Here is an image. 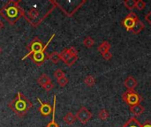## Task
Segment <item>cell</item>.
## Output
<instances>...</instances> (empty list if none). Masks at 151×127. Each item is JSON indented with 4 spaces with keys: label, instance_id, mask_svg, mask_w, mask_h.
<instances>
[{
    "label": "cell",
    "instance_id": "1",
    "mask_svg": "<svg viewBox=\"0 0 151 127\" xmlns=\"http://www.w3.org/2000/svg\"><path fill=\"white\" fill-rule=\"evenodd\" d=\"M19 1H9L0 10V14L5 19H7V21L11 25L15 24L21 18V16L24 15V11L22 8L19 5Z\"/></svg>",
    "mask_w": 151,
    "mask_h": 127
},
{
    "label": "cell",
    "instance_id": "2",
    "mask_svg": "<svg viewBox=\"0 0 151 127\" xmlns=\"http://www.w3.org/2000/svg\"><path fill=\"white\" fill-rule=\"evenodd\" d=\"M8 106L18 117L23 118L32 108V103L21 92H18L16 97L9 103Z\"/></svg>",
    "mask_w": 151,
    "mask_h": 127
},
{
    "label": "cell",
    "instance_id": "3",
    "mask_svg": "<svg viewBox=\"0 0 151 127\" xmlns=\"http://www.w3.org/2000/svg\"><path fill=\"white\" fill-rule=\"evenodd\" d=\"M60 60L65 63L67 66H72L79 58L78 50L74 47H70L68 49H65L59 53Z\"/></svg>",
    "mask_w": 151,
    "mask_h": 127
},
{
    "label": "cell",
    "instance_id": "4",
    "mask_svg": "<svg viewBox=\"0 0 151 127\" xmlns=\"http://www.w3.org/2000/svg\"><path fill=\"white\" fill-rule=\"evenodd\" d=\"M122 100L131 107L134 105L141 104L142 102V97L135 90H127L122 94Z\"/></svg>",
    "mask_w": 151,
    "mask_h": 127
},
{
    "label": "cell",
    "instance_id": "5",
    "mask_svg": "<svg viewBox=\"0 0 151 127\" xmlns=\"http://www.w3.org/2000/svg\"><path fill=\"white\" fill-rule=\"evenodd\" d=\"M54 35H55V34H53V35L51 36V38L49 40V42L46 43V45L43 47V49H42L41 51L36 52V53H35V54H33L32 56H30V57H29L32 59V61L35 64V65H36V66H38V67H39V66L42 65L44 64V62L49 58V55H50V54H48V53H47L46 49H47L48 45L50 44V42H51V40L53 39Z\"/></svg>",
    "mask_w": 151,
    "mask_h": 127
},
{
    "label": "cell",
    "instance_id": "6",
    "mask_svg": "<svg viewBox=\"0 0 151 127\" xmlns=\"http://www.w3.org/2000/svg\"><path fill=\"white\" fill-rule=\"evenodd\" d=\"M43 47H44V46H43L42 42L38 37H35V38L33 39V41L27 46V49L28 52H27V54L22 58V60H24L25 58H27V57L32 56L33 54H35V53H36V52L41 51V50L43 49Z\"/></svg>",
    "mask_w": 151,
    "mask_h": 127
},
{
    "label": "cell",
    "instance_id": "7",
    "mask_svg": "<svg viewBox=\"0 0 151 127\" xmlns=\"http://www.w3.org/2000/svg\"><path fill=\"white\" fill-rule=\"evenodd\" d=\"M138 19H139V18H138L137 14L134 11H130L125 17V19H123V20L121 21V25L126 28L127 31L131 32Z\"/></svg>",
    "mask_w": 151,
    "mask_h": 127
},
{
    "label": "cell",
    "instance_id": "8",
    "mask_svg": "<svg viewBox=\"0 0 151 127\" xmlns=\"http://www.w3.org/2000/svg\"><path fill=\"white\" fill-rule=\"evenodd\" d=\"M76 119L79 120L82 125H86L93 117V114L91 113L90 110H88L86 107L82 106L76 113L75 115Z\"/></svg>",
    "mask_w": 151,
    "mask_h": 127
},
{
    "label": "cell",
    "instance_id": "9",
    "mask_svg": "<svg viewBox=\"0 0 151 127\" xmlns=\"http://www.w3.org/2000/svg\"><path fill=\"white\" fill-rule=\"evenodd\" d=\"M38 102L40 103L41 106L39 108V111L41 113L42 116L43 117H48L50 115V113H52V110H53V107L50 106V103H42L39 98H37Z\"/></svg>",
    "mask_w": 151,
    "mask_h": 127
},
{
    "label": "cell",
    "instance_id": "10",
    "mask_svg": "<svg viewBox=\"0 0 151 127\" xmlns=\"http://www.w3.org/2000/svg\"><path fill=\"white\" fill-rule=\"evenodd\" d=\"M124 86L127 88V90H134L138 86V81L133 76L127 77L124 81Z\"/></svg>",
    "mask_w": 151,
    "mask_h": 127
},
{
    "label": "cell",
    "instance_id": "11",
    "mask_svg": "<svg viewBox=\"0 0 151 127\" xmlns=\"http://www.w3.org/2000/svg\"><path fill=\"white\" fill-rule=\"evenodd\" d=\"M130 111L131 113L135 117H139L141 116L144 111H145V108L141 105V104H137V105H134V106H131L130 107Z\"/></svg>",
    "mask_w": 151,
    "mask_h": 127
},
{
    "label": "cell",
    "instance_id": "12",
    "mask_svg": "<svg viewBox=\"0 0 151 127\" xmlns=\"http://www.w3.org/2000/svg\"><path fill=\"white\" fill-rule=\"evenodd\" d=\"M144 28H145L144 23H143L142 21H141V19H139L136 21V23H135V25H134V28L132 29L131 32H132L133 34H140Z\"/></svg>",
    "mask_w": 151,
    "mask_h": 127
},
{
    "label": "cell",
    "instance_id": "13",
    "mask_svg": "<svg viewBox=\"0 0 151 127\" xmlns=\"http://www.w3.org/2000/svg\"><path fill=\"white\" fill-rule=\"evenodd\" d=\"M51 82V79L46 74V73H42L38 79H37V83L41 86V87H44L45 85H47L48 83Z\"/></svg>",
    "mask_w": 151,
    "mask_h": 127
},
{
    "label": "cell",
    "instance_id": "14",
    "mask_svg": "<svg viewBox=\"0 0 151 127\" xmlns=\"http://www.w3.org/2000/svg\"><path fill=\"white\" fill-rule=\"evenodd\" d=\"M111 47V43H110L108 41H104V42H103L98 46L97 50H98L101 54H104V53H105V52L110 51Z\"/></svg>",
    "mask_w": 151,
    "mask_h": 127
},
{
    "label": "cell",
    "instance_id": "15",
    "mask_svg": "<svg viewBox=\"0 0 151 127\" xmlns=\"http://www.w3.org/2000/svg\"><path fill=\"white\" fill-rule=\"evenodd\" d=\"M122 127H142V125L138 121L136 118H131Z\"/></svg>",
    "mask_w": 151,
    "mask_h": 127
},
{
    "label": "cell",
    "instance_id": "16",
    "mask_svg": "<svg viewBox=\"0 0 151 127\" xmlns=\"http://www.w3.org/2000/svg\"><path fill=\"white\" fill-rule=\"evenodd\" d=\"M64 121H65L67 125L71 126V125H73V124L75 123V121H76V117H75L72 112H67V113L65 114V116L64 117Z\"/></svg>",
    "mask_w": 151,
    "mask_h": 127
},
{
    "label": "cell",
    "instance_id": "17",
    "mask_svg": "<svg viewBox=\"0 0 151 127\" xmlns=\"http://www.w3.org/2000/svg\"><path fill=\"white\" fill-rule=\"evenodd\" d=\"M56 95H54V104H53V110H52V120L47 125V127H59L58 124L55 122V106H56Z\"/></svg>",
    "mask_w": 151,
    "mask_h": 127
},
{
    "label": "cell",
    "instance_id": "18",
    "mask_svg": "<svg viewBox=\"0 0 151 127\" xmlns=\"http://www.w3.org/2000/svg\"><path fill=\"white\" fill-rule=\"evenodd\" d=\"M84 83L86 84L87 87L88 88H92L95 86L96 84V79L93 75H88L85 79H84Z\"/></svg>",
    "mask_w": 151,
    "mask_h": 127
},
{
    "label": "cell",
    "instance_id": "19",
    "mask_svg": "<svg viewBox=\"0 0 151 127\" xmlns=\"http://www.w3.org/2000/svg\"><path fill=\"white\" fill-rule=\"evenodd\" d=\"M135 4H136L135 0H126V1H124V6L131 11H133V10L135 9Z\"/></svg>",
    "mask_w": 151,
    "mask_h": 127
},
{
    "label": "cell",
    "instance_id": "20",
    "mask_svg": "<svg viewBox=\"0 0 151 127\" xmlns=\"http://www.w3.org/2000/svg\"><path fill=\"white\" fill-rule=\"evenodd\" d=\"M95 44V41L92 37L90 36H87L84 38L83 40V45L86 47V48H92Z\"/></svg>",
    "mask_w": 151,
    "mask_h": 127
},
{
    "label": "cell",
    "instance_id": "21",
    "mask_svg": "<svg viewBox=\"0 0 151 127\" xmlns=\"http://www.w3.org/2000/svg\"><path fill=\"white\" fill-rule=\"evenodd\" d=\"M48 59H50V61H51L53 64H58V61L60 60L59 53H58V52H57V51L52 52L51 54H50V55H49V58H48Z\"/></svg>",
    "mask_w": 151,
    "mask_h": 127
},
{
    "label": "cell",
    "instance_id": "22",
    "mask_svg": "<svg viewBox=\"0 0 151 127\" xmlns=\"http://www.w3.org/2000/svg\"><path fill=\"white\" fill-rule=\"evenodd\" d=\"M109 117H110V113H109L106 110H104V109L101 110L98 112V118H99V119H101V120H103V121L107 120Z\"/></svg>",
    "mask_w": 151,
    "mask_h": 127
},
{
    "label": "cell",
    "instance_id": "23",
    "mask_svg": "<svg viewBox=\"0 0 151 127\" xmlns=\"http://www.w3.org/2000/svg\"><path fill=\"white\" fill-rule=\"evenodd\" d=\"M53 75H54V77L57 79V80H58L59 79L65 77V72L62 71L61 69H58V70H56V71L54 72Z\"/></svg>",
    "mask_w": 151,
    "mask_h": 127
},
{
    "label": "cell",
    "instance_id": "24",
    "mask_svg": "<svg viewBox=\"0 0 151 127\" xmlns=\"http://www.w3.org/2000/svg\"><path fill=\"white\" fill-rule=\"evenodd\" d=\"M146 2H144L143 0H138L136 1V4H135V9H137L138 11H142L146 7Z\"/></svg>",
    "mask_w": 151,
    "mask_h": 127
},
{
    "label": "cell",
    "instance_id": "25",
    "mask_svg": "<svg viewBox=\"0 0 151 127\" xmlns=\"http://www.w3.org/2000/svg\"><path fill=\"white\" fill-rule=\"evenodd\" d=\"M28 15L31 19H35L39 16V11L35 8H31L30 11H28Z\"/></svg>",
    "mask_w": 151,
    "mask_h": 127
},
{
    "label": "cell",
    "instance_id": "26",
    "mask_svg": "<svg viewBox=\"0 0 151 127\" xmlns=\"http://www.w3.org/2000/svg\"><path fill=\"white\" fill-rule=\"evenodd\" d=\"M58 85H59L61 88H64L65 86L67 85V83H68V79L65 76V77L59 79V80H58Z\"/></svg>",
    "mask_w": 151,
    "mask_h": 127
},
{
    "label": "cell",
    "instance_id": "27",
    "mask_svg": "<svg viewBox=\"0 0 151 127\" xmlns=\"http://www.w3.org/2000/svg\"><path fill=\"white\" fill-rule=\"evenodd\" d=\"M102 57H104V59H105V60L109 61V60H111V57H112V54H111L110 51H108V52H105V53L102 54Z\"/></svg>",
    "mask_w": 151,
    "mask_h": 127
},
{
    "label": "cell",
    "instance_id": "28",
    "mask_svg": "<svg viewBox=\"0 0 151 127\" xmlns=\"http://www.w3.org/2000/svg\"><path fill=\"white\" fill-rule=\"evenodd\" d=\"M53 88H54V85L52 84V82H50V83H48L47 85H45V86L43 87V88H44L46 91H50V90H52Z\"/></svg>",
    "mask_w": 151,
    "mask_h": 127
},
{
    "label": "cell",
    "instance_id": "29",
    "mask_svg": "<svg viewBox=\"0 0 151 127\" xmlns=\"http://www.w3.org/2000/svg\"><path fill=\"white\" fill-rule=\"evenodd\" d=\"M145 20L151 25V11H149L146 15H145Z\"/></svg>",
    "mask_w": 151,
    "mask_h": 127
},
{
    "label": "cell",
    "instance_id": "30",
    "mask_svg": "<svg viewBox=\"0 0 151 127\" xmlns=\"http://www.w3.org/2000/svg\"><path fill=\"white\" fill-rule=\"evenodd\" d=\"M142 127H151L150 120H146V121H145V123L142 125Z\"/></svg>",
    "mask_w": 151,
    "mask_h": 127
},
{
    "label": "cell",
    "instance_id": "31",
    "mask_svg": "<svg viewBox=\"0 0 151 127\" xmlns=\"http://www.w3.org/2000/svg\"><path fill=\"white\" fill-rule=\"evenodd\" d=\"M4 27V23L2 21H0V29H2Z\"/></svg>",
    "mask_w": 151,
    "mask_h": 127
},
{
    "label": "cell",
    "instance_id": "32",
    "mask_svg": "<svg viewBox=\"0 0 151 127\" xmlns=\"http://www.w3.org/2000/svg\"><path fill=\"white\" fill-rule=\"evenodd\" d=\"M2 53V49H1V47H0V54Z\"/></svg>",
    "mask_w": 151,
    "mask_h": 127
}]
</instances>
